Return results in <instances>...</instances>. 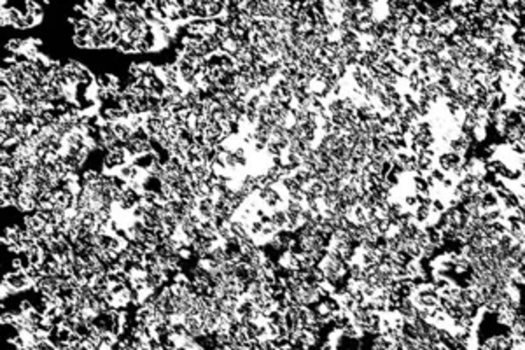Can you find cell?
Here are the masks:
<instances>
[{"label": "cell", "mask_w": 525, "mask_h": 350, "mask_svg": "<svg viewBox=\"0 0 525 350\" xmlns=\"http://www.w3.org/2000/svg\"><path fill=\"white\" fill-rule=\"evenodd\" d=\"M26 13L30 14V16H34L37 21H40V18H42V5L39 2H26Z\"/></svg>", "instance_id": "4"}, {"label": "cell", "mask_w": 525, "mask_h": 350, "mask_svg": "<svg viewBox=\"0 0 525 350\" xmlns=\"http://www.w3.org/2000/svg\"><path fill=\"white\" fill-rule=\"evenodd\" d=\"M4 282L13 289L14 293H16V291H23V289H28L30 285H34L32 284V280L28 279V275H26L25 270H11L9 273L4 275Z\"/></svg>", "instance_id": "2"}, {"label": "cell", "mask_w": 525, "mask_h": 350, "mask_svg": "<svg viewBox=\"0 0 525 350\" xmlns=\"http://www.w3.org/2000/svg\"><path fill=\"white\" fill-rule=\"evenodd\" d=\"M118 175H119V177H122L126 182H135V180H139V179H142V177H144V175H142V168H140V166H137L135 163H128V165H124L122 168H119Z\"/></svg>", "instance_id": "3"}, {"label": "cell", "mask_w": 525, "mask_h": 350, "mask_svg": "<svg viewBox=\"0 0 525 350\" xmlns=\"http://www.w3.org/2000/svg\"><path fill=\"white\" fill-rule=\"evenodd\" d=\"M128 161H130V154L126 153L124 144H119L105 153L104 168L107 172H112L116 168H122L124 165H128Z\"/></svg>", "instance_id": "1"}]
</instances>
